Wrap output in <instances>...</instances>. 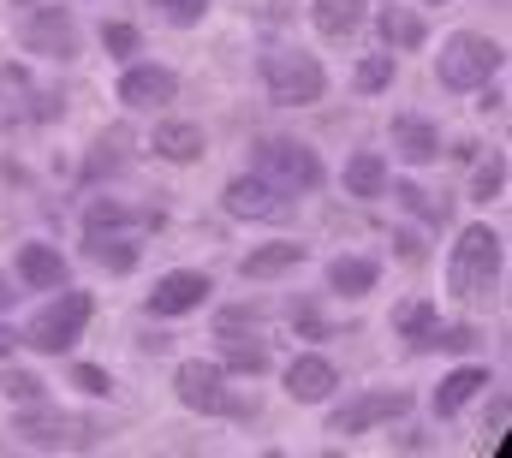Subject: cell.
Wrapping results in <instances>:
<instances>
[{"mask_svg":"<svg viewBox=\"0 0 512 458\" xmlns=\"http://www.w3.org/2000/svg\"><path fill=\"white\" fill-rule=\"evenodd\" d=\"M173 387H179V399H185L191 411H233V417H245V405H239V399L227 393V381H221V363L191 357V363H179Z\"/></svg>","mask_w":512,"mask_h":458,"instance_id":"8992f818","label":"cell"},{"mask_svg":"<svg viewBox=\"0 0 512 458\" xmlns=\"http://www.w3.org/2000/svg\"><path fill=\"white\" fill-rule=\"evenodd\" d=\"M155 6H161L173 24H197V18L209 12V0H155Z\"/></svg>","mask_w":512,"mask_h":458,"instance_id":"4dcf8cb0","label":"cell"},{"mask_svg":"<svg viewBox=\"0 0 512 458\" xmlns=\"http://www.w3.org/2000/svg\"><path fill=\"white\" fill-rule=\"evenodd\" d=\"M393 328H399L405 340H417V345H423V334L435 328V304H429V298H405V304L393 310Z\"/></svg>","mask_w":512,"mask_h":458,"instance_id":"cb8c5ba5","label":"cell"},{"mask_svg":"<svg viewBox=\"0 0 512 458\" xmlns=\"http://www.w3.org/2000/svg\"><path fill=\"white\" fill-rule=\"evenodd\" d=\"M304 262V244H262L245 256V280H268V274H286Z\"/></svg>","mask_w":512,"mask_h":458,"instance_id":"d6986e66","label":"cell"},{"mask_svg":"<svg viewBox=\"0 0 512 458\" xmlns=\"http://www.w3.org/2000/svg\"><path fill=\"white\" fill-rule=\"evenodd\" d=\"M84 322H90V292H60V304H48V310L30 322L24 345H36V351H66V345H78Z\"/></svg>","mask_w":512,"mask_h":458,"instance_id":"5b68a950","label":"cell"},{"mask_svg":"<svg viewBox=\"0 0 512 458\" xmlns=\"http://www.w3.org/2000/svg\"><path fill=\"white\" fill-rule=\"evenodd\" d=\"M262 84H268V96H274L280 108H310V102H322V90H328L322 66H316L310 54H292V48L262 54Z\"/></svg>","mask_w":512,"mask_h":458,"instance_id":"3957f363","label":"cell"},{"mask_svg":"<svg viewBox=\"0 0 512 458\" xmlns=\"http://www.w3.org/2000/svg\"><path fill=\"white\" fill-rule=\"evenodd\" d=\"M251 173L256 179H268L274 191H286V197L322 185V161H316V149H304V143H292V137H262L256 155H251Z\"/></svg>","mask_w":512,"mask_h":458,"instance_id":"6da1fadb","label":"cell"},{"mask_svg":"<svg viewBox=\"0 0 512 458\" xmlns=\"http://www.w3.org/2000/svg\"><path fill=\"white\" fill-rule=\"evenodd\" d=\"M102 42H108V54H131V48H137V30H131V24H108Z\"/></svg>","mask_w":512,"mask_h":458,"instance_id":"d6a6232c","label":"cell"},{"mask_svg":"<svg viewBox=\"0 0 512 458\" xmlns=\"http://www.w3.org/2000/svg\"><path fill=\"white\" fill-rule=\"evenodd\" d=\"M18 6H30V0H18Z\"/></svg>","mask_w":512,"mask_h":458,"instance_id":"8d00e7d4","label":"cell"},{"mask_svg":"<svg viewBox=\"0 0 512 458\" xmlns=\"http://www.w3.org/2000/svg\"><path fill=\"white\" fill-rule=\"evenodd\" d=\"M411 399L393 387V393H358L352 405H340L334 417H328V429L334 435H364V429H376V423H387V417H399Z\"/></svg>","mask_w":512,"mask_h":458,"instance_id":"ba28073f","label":"cell"},{"mask_svg":"<svg viewBox=\"0 0 512 458\" xmlns=\"http://www.w3.org/2000/svg\"><path fill=\"white\" fill-rule=\"evenodd\" d=\"M346 191H352V197H382L387 191V161L376 149H364V155L346 161Z\"/></svg>","mask_w":512,"mask_h":458,"instance_id":"ac0fdd59","label":"cell"},{"mask_svg":"<svg viewBox=\"0 0 512 458\" xmlns=\"http://www.w3.org/2000/svg\"><path fill=\"white\" fill-rule=\"evenodd\" d=\"M12 345H18L12 340V328H0V357H12Z\"/></svg>","mask_w":512,"mask_h":458,"instance_id":"e575fe53","label":"cell"},{"mask_svg":"<svg viewBox=\"0 0 512 458\" xmlns=\"http://www.w3.org/2000/svg\"><path fill=\"white\" fill-rule=\"evenodd\" d=\"M429 6H441V0H429Z\"/></svg>","mask_w":512,"mask_h":458,"instance_id":"74e56055","label":"cell"},{"mask_svg":"<svg viewBox=\"0 0 512 458\" xmlns=\"http://www.w3.org/2000/svg\"><path fill=\"white\" fill-rule=\"evenodd\" d=\"M393 197H399V203H405L411 215H423V221H435V227L447 221V203H435V197H429V191H417V185H393Z\"/></svg>","mask_w":512,"mask_h":458,"instance_id":"484cf974","label":"cell"},{"mask_svg":"<svg viewBox=\"0 0 512 458\" xmlns=\"http://www.w3.org/2000/svg\"><path fill=\"white\" fill-rule=\"evenodd\" d=\"M364 24V0H316V30L328 42H346Z\"/></svg>","mask_w":512,"mask_h":458,"instance_id":"2e32d148","label":"cell"},{"mask_svg":"<svg viewBox=\"0 0 512 458\" xmlns=\"http://www.w3.org/2000/svg\"><path fill=\"white\" fill-rule=\"evenodd\" d=\"M382 36H387V48H423V18H411L405 6H387Z\"/></svg>","mask_w":512,"mask_h":458,"instance_id":"603a6c76","label":"cell"},{"mask_svg":"<svg viewBox=\"0 0 512 458\" xmlns=\"http://www.w3.org/2000/svg\"><path fill=\"white\" fill-rule=\"evenodd\" d=\"M423 345H447V351H465V345H477V334H471V328H429V334H423Z\"/></svg>","mask_w":512,"mask_h":458,"instance_id":"1f68e13d","label":"cell"},{"mask_svg":"<svg viewBox=\"0 0 512 458\" xmlns=\"http://www.w3.org/2000/svg\"><path fill=\"white\" fill-rule=\"evenodd\" d=\"M155 155H167V161H197V155H203V125H191V119L155 125Z\"/></svg>","mask_w":512,"mask_h":458,"instance_id":"9a60e30c","label":"cell"},{"mask_svg":"<svg viewBox=\"0 0 512 458\" xmlns=\"http://www.w3.org/2000/svg\"><path fill=\"white\" fill-rule=\"evenodd\" d=\"M393 149L411 161V167H423V161H435L441 155V137H435V125L429 119H393Z\"/></svg>","mask_w":512,"mask_h":458,"instance_id":"4fadbf2b","label":"cell"},{"mask_svg":"<svg viewBox=\"0 0 512 458\" xmlns=\"http://www.w3.org/2000/svg\"><path fill=\"white\" fill-rule=\"evenodd\" d=\"M495 72H501V42H489V36H453L441 48V84L447 90H477Z\"/></svg>","mask_w":512,"mask_h":458,"instance_id":"277c9868","label":"cell"},{"mask_svg":"<svg viewBox=\"0 0 512 458\" xmlns=\"http://www.w3.org/2000/svg\"><path fill=\"white\" fill-rule=\"evenodd\" d=\"M18 42H24L30 54H48V60H72V54H78V24H72V12H60V6H36V12L24 18Z\"/></svg>","mask_w":512,"mask_h":458,"instance_id":"52a82bcc","label":"cell"},{"mask_svg":"<svg viewBox=\"0 0 512 458\" xmlns=\"http://www.w3.org/2000/svg\"><path fill=\"white\" fill-rule=\"evenodd\" d=\"M173 90H179V78H173L167 66H131L126 78H120V102H131V108L173 102Z\"/></svg>","mask_w":512,"mask_h":458,"instance_id":"30bf717a","label":"cell"},{"mask_svg":"<svg viewBox=\"0 0 512 458\" xmlns=\"http://www.w3.org/2000/svg\"><path fill=\"white\" fill-rule=\"evenodd\" d=\"M495 280H501V238L489 227H465L453 256H447V286L459 298H483Z\"/></svg>","mask_w":512,"mask_h":458,"instance_id":"7a4b0ae2","label":"cell"},{"mask_svg":"<svg viewBox=\"0 0 512 458\" xmlns=\"http://www.w3.org/2000/svg\"><path fill=\"white\" fill-rule=\"evenodd\" d=\"M18 274H24L30 286L54 292V286H66V256L48 250V244H24V250H18Z\"/></svg>","mask_w":512,"mask_h":458,"instance_id":"5bb4252c","label":"cell"},{"mask_svg":"<svg viewBox=\"0 0 512 458\" xmlns=\"http://www.w3.org/2000/svg\"><path fill=\"white\" fill-rule=\"evenodd\" d=\"M0 387H6V399H18V405H36V399H42V381H36V375H24V369H12Z\"/></svg>","mask_w":512,"mask_h":458,"instance_id":"f1b7e54d","label":"cell"},{"mask_svg":"<svg viewBox=\"0 0 512 458\" xmlns=\"http://www.w3.org/2000/svg\"><path fill=\"white\" fill-rule=\"evenodd\" d=\"M376 274H382V268H376L370 256H340V262L328 268V286H334V292H346V298H358V292H370V286H376Z\"/></svg>","mask_w":512,"mask_h":458,"instance_id":"ffe728a7","label":"cell"},{"mask_svg":"<svg viewBox=\"0 0 512 458\" xmlns=\"http://www.w3.org/2000/svg\"><path fill=\"white\" fill-rule=\"evenodd\" d=\"M477 387H489V369H453V375L435 387V411H441V417H453Z\"/></svg>","mask_w":512,"mask_h":458,"instance_id":"44dd1931","label":"cell"},{"mask_svg":"<svg viewBox=\"0 0 512 458\" xmlns=\"http://www.w3.org/2000/svg\"><path fill=\"white\" fill-rule=\"evenodd\" d=\"M72 381H78L84 393H108V387H114V381H108V369H90V363H78V369H72Z\"/></svg>","mask_w":512,"mask_h":458,"instance_id":"836d02e7","label":"cell"},{"mask_svg":"<svg viewBox=\"0 0 512 458\" xmlns=\"http://www.w3.org/2000/svg\"><path fill=\"white\" fill-rule=\"evenodd\" d=\"M12 298H18V292H12V286H6V280H0V310H6V304H12Z\"/></svg>","mask_w":512,"mask_h":458,"instance_id":"d590c367","label":"cell"},{"mask_svg":"<svg viewBox=\"0 0 512 458\" xmlns=\"http://www.w3.org/2000/svg\"><path fill=\"white\" fill-rule=\"evenodd\" d=\"M66 429H72V417H60V411H24L18 417V435H30L36 447H60Z\"/></svg>","mask_w":512,"mask_h":458,"instance_id":"7402d4cb","label":"cell"},{"mask_svg":"<svg viewBox=\"0 0 512 458\" xmlns=\"http://www.w3.org/2000/svg\"><path fill=\"white\" fill-rule=\"evenodd\" d=\"M209 298V280L203 274H167L155 292H149V310L155 316H185V310H197Z\"/></svg>","mask_w":512,"mask_h":458,"instance_id":"8fae6325","label":"cell"},{"mask_svg":"<svg viewBox=\"0 0 512 458\" xmlns=\"http://www.w3.org/2000/svg\"><path fill=\"white\" fill-rule=\"evenodd\" d=\"M501 185H507V161L501 155H489V167H477V203H489V197H501Z\"/></svg>","mask_w":512,"mask_h":458,"instance_id":"4316f807","label":"cell"},{"mask_svg":"<svg viewBox=\"0 0 512 458\" xmlns=\"http://www.w3.org/2000/svg\"><path fill=\"white\" fill-rule=\"evenodd\" d=\"M221 351H227V369H239V375H262V369H268V345L256 340H245V334H239V328H233V322H221Z\"/></svg>","mask_w":512,"mask_h":458,"instance_id":"e0dca14e","label":"cell"},{"mask_svg":"<svg viewBox=\"0 0 512 458\" xmlns=\"http://www.w3.org/2000/svg\"><path fill=\"white\" fill-rule=\"evenodd\" d=\"M90 232H114V227H126L131 221V209H120V203H90Z\"/></svg>","mask_w":512,"mask_h":458,"instance_id":"f546056e","label":"cell"},{"mask_svg":"<svg viewBox=\"0 0 512 458\" xmlns=\"http://www.w3.org/2000/svg\"><path fill=\"white\" fill-rule=\"evenodd\" d=\"M227 209H233V215H245V221H286V215H292L286 191H274V185H268V179H256V173H245V179H233V185H227Z\"/></svg>","mask_w":512,"mask_h":458,"instance_id":"9c48e42d","label":"cell"},{"mask_svg":"<svg viewBox=\"0 0 512 458\" xmlns=\"http://www.w3.org/2000/svg\"><path fill=\"white\" fill-rule=\"evenodd\" d=\"M286 393H292L298 405L328 399V393H334V363H328V357H298V363L286 369Z\"/></svg>","mask_w":512,"mask_h":458,"instance_id":"7c38bea8","label":"cell"},{"mask_svg":"<svg viewBox=\"0 0 512 458\" xmlns=\"http://www.w3.org/2000/svg\"><path fill=\"white\" fill-rule=\"evenodd\" d=\"M393 84V54H370L358 66V90H387Z\"/></svg>","mask_w":512,"mask_h":458,"instance_id":"83f0119b","label":"cell"},{"mask_svg":"<svg viewBox=\"0 0 512 458\" xmlns=\"http://www.w3.org/2000/svg\"><path fill=\"white\" fill-rule=\"evenodd\" d=\"M90 256H96L102 268L126 274L131 262H137V244H126V238H108V232H90Z\"/></svg>","mask_w":512,"mask_h":458,"instance_id":"d4e9b609","label":"cell"}]
</instances>
